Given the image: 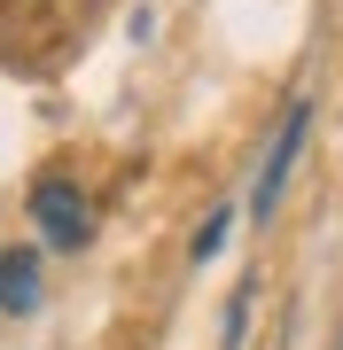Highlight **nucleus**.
Returning <instances> with one entry per match:
<instances>
[{
    "label": "nucleus",
    "mask_w": 343,
    "mask_h": 350,
    "mask_svg": "<svg viewBox=\"0 0 343 350\" xmlns=\"http://www.w3.org/2000/svg\"><path fill=\"white\" fill-rule=\"evenodd\" d=\"M242 327H250V288H234V304H227V327H218V350H242Z\"/></svg>",
    "instance_id": "obj_5"
},
{
    "label": "nucleus",
    "mask_w": 343,
    "mask_h": 350,
    "mask_svg": "<svg viewBox=\"0 0 343 350\" xmlns=\"http://www.w3.org/2000/svg\"><path fill=\"white\" fill-rule=\"evenodd\" d=\"M31 226H39L47 250H86V241H94V202H86V187L63 179V172L31 179Z\"/></svg>",
    "instance_id": "obj_2"
},
{
    "label": "nucleus",
    "mask_w": 343,
    "mask_h": 350,
    "mask_svg": "<svg viewBox=\"0 0 343 350\" xmlns=\"http://www.w3.org/2000/svg\"><path fill=\"white\" fill-rule=\"evenodd\" d=\"M0 312L8 319L39 312V250H0Z\"/></svg>",
    "instance_id": "obj_3"
},
{
    "label": "nucleus",
    "mask_w": 343,
    "mask_h": 350,
    "mask_svg": "<svg viewBox=\"0 0 343 350\" xmlns=\"http://www.w3.org/2000/svg\"><path fill=\"white\" fill-rule=\"evenodd\" d=\"M305 133H312V101L296 94L289 109H281V133H273L266 163H257V179H250V226H266V218L281 211V195H289V172H296V156H305Z\"/></svg>",
    "instance_id": "obj_1"
},
{
    "label": "nucleus",
    "mask_w": 343,
    "mask_h": 350,
    "mask_svg": "<svg viewBox=\"0 0 343 350\" xmlns=\"http://www.w3.org/2000/svg\"><path fill=\"white\" fill-rule=\"evenodd\" d=\"M227 218H234V211H211L203 226H195V241H188V257H195V265H211L218 250H227Z\"/></svg>",
    "instance_id": "obj_4"
}]
</instances>
